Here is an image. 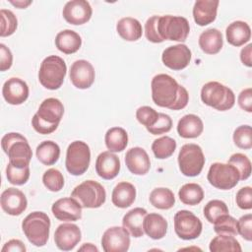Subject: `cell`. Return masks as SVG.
Instances as JSON below:
<instances>
[{"mask_svg":"<svg viewBox=\"0 0 252 252\" xmlns=\"http://www.w3.org/2000/svg\"><path fill=\"white\" fill-rule=\"evenodd\" d=\"M153 101L171 110L183 109L189 100L187 90L167 74H158L151 83Z\"/></svg>","mask_w":252,"mask_h":252,"instance_id":"cell-1","label":"cell"},{"mask_svg":"<svg viewBox=\"0 0 252 252\" xmlns=\"http://www.w3.org/2000/svg\"><path fill=\"white\" fill-rule=\"evenodd\" d=\"M63 114V103L58 98L48 97L40 103L32 119V125L39 134H50L57 129Z\"/></svg>","mask_w":252,"mask_h":252,"instance_id":"cell-2","label":"cell"},{"mask_svg":"<svg viewBox=\"0 0 252 252\" xmlns=\"http://www.w3.org/2000/svg\"><path fill=\"white\" fill-rule=\"evenodd\" d=\"M22 229L32 244L44 246L49 238L50 219L43 212H32L24 219Z\"/></svg>","mask_w":252,"mask_h":252,"instance_id":"cell-3","label":"cell"},{"mask_svg":"<svg viewBox=\"0 0 252 252\" xmlns=\"http://www.w3.org/2000/svg\"><path fill=\"white\" fill-rule=\"evenodd\" d=\"M201 99L208 106L220 111H225L233 107L235 95L228 87L212 81L202 87Z\"/></svg>","mask_w":252,"mask_h":252,"instance_id":"cell-4","label":"cell"},{"mask_svg":"<svg viewBox=\"0 0 252 252\" xmlns=\"http://www.w3.org/2000/svg\"><path fill=\"white\" fill-rule=\"evenodd\" d=\"M67 66L65 61L57 56L50 55L44 58L38 71L39 83L47 90H58L66 76Z\"/></svg>","mask_w":252,"mask_h":252,"instance_id":"cell-5","label":"cell"},{"mask_svg":"<svg viewBox=\"0 0 252 252\" xmlns=\"http://www.w3.org/2000/svg\"><path fill=\"white\" fill-rule=\"evenodd\" d=\"M1 147L9 158V162L20 165H30L32 152L28 140L20 133L11 132L3 136Z\"/></svg>","mask_w":252,"mask_h":252,"instance_id":"cell-6","label":"cell"},{"mask_svg":"<svg viewBox=\"0 0 252 252\" xmlns=\"http://www.w3.org/2000/svg\"><path fill=\"white\" fill-rule=\"evenodd\" d=\"M190 32V26L186 18L181 16H158V32L159 37L164 41H185Z\"/></svg>","mask_w":252,"mask_h":252,"instance_id":"cell-7","label":"cell"},{"mask_svg":"<svg viewBox=\"0 0 252 252\" xmlns=\"http://www.w3.org/2000/svg\"><path fill=\"white\" fill-rule=\"evenodd\" d=\"M71 197L76 199L82 208L95 209L105 202L106 192L100 183L94 180H86L74 188Z\"/></svg>","mask_w":252,"mask_h":252,"instance_id":"cell-8","label":"cell"},{"mask_svg":"<svg viewBox=\"0 0 252 252\" xmlns=\"http://www.w3.org/2000/svg\"><path fill=\"white\" fill-rule=\"evenodd\" d=\"M178 165L185 176L199 175L205 165V156L201 147L193 143L183 145L178 154Z\"/></svg>","mask_w":252,"mask_h":252,"instance_id":"cell-9","label":"cell"},{"mask_svg":"<svg viewBox=\"0 0 252 252\" xmlns=\"http://www.w3.org/2000/svg\"><path fill=\"white\" fill-rule=\"evenodd\" d=\"M91 162L90 147L83 141L72 142L66 152L65 165L69 173L75 176L84 174Z\"/></svg>","mask_w":252,"mask_h":252,"instance_id":"cell-10","label":"cell"},{"mask_svg":"<svg viewBox=\"0 0 252 252\" xmlns=\"http://www.w3.org/2000/svg\"><path fill=\"white\" fill-rule=\"evenodd\" d=\"M207 178L214 187L220 190H229L237 185L240 175L238 170L229 163L214 162L209 168Z\"/></svg>","mask_w":252,"mask_h":252,"instance_id":"cell-11","label":"cell"},{"mask_svg":"<svg viewBox=\"0 0 252 252\" xmlns=\"http://www.w3.org/2000/svg\"><path fill=\"white\" fill-rule=\"evenodd\" d=\"M174 230L176 235L183 240H192L200 236L203 228L202 221L192 212L178 211L174 215Z\"/></svg>","mask_w":252,"mask_h":252,"instance_id":"cell-12","label":"cell"},{"mask_svg":"<svg viewBox=\"0 0 252 252\" xmlns=\"http://www.w3.org/2000/svg\"><path fill=\"white\" fill-rule=\"evenodd\" d=\"M101 246L104 252H126L130 247V235L126 228L111 226L101 237Z\"/></svg>","mask_w":252,"mask_h":252,"instance_id":"cell-13","label":"cell"},{"mask_svg":"<svg viewBox=\"0 0 252 252\" xmlns=\"http://www.w3.org/2000/svg\"><path fill=\"white\" fill-rule=\"evenodd\" d=\"M191 50L185 44H175L165 48L161 55L162 63L169 69L179 71L186 68L191 61Z\"/></svg>","mask_w":252,"mask_h":252,"instance_id":"cell-14","label":"cell"},{"mask_svg":"<svg viewBox=\"0 0 252 252\" xmlns=\"http://www.w3.org/2000/svg\"><path fill=\"white\" fill-rule=\"evenodd\" d=\"M93 14L90 3L86 0H72L65 4L62 15L71 25H83L90 21Z\"/></svg>","mask_w":252,"mask_h":252,"instance_id":"cell-15","label":"cell"},{"mask_svg":"<svg viewBox=\"0 0 252 252\" xmlns=\"http://www.w3.org/2000/svg\"><path fill=\"white\" fill-rule=\"evenodd\" d=\"M69 76L72 84L77 89L85 90L94 84L95 73L93 65L89 61L81 59L71 65Z\"/></svg>","mask_w":252,"mask_h":252,"instance_id":"cell-16","label":"cell"},{"mask_svg":"<svg viewBox=\"0 0 252 252\" xmlns=\"http://www.w3.org/2000/svg\"><path fill=\"white\" fill-rule=\"evenodd\" d=\"M51 211L53 216L62 221H76L82 218V206L73 197L58 199L53 203Z\"/></svg>","mask_w":252,"mask_h":252,"instance_id":"cell-17","label":"cell"},{"mask_svg":"<svg viewBox=\"0 0 252 252\" xmlns=\"http://www.w3.org/2000/svg\"><path fill=\"white\" fill-rule=\"evenodd\" d=\"M0 203L2 210L10 216H20L28 206L26 195L14 187L7 188L2 192Z\"/></svg>","mask_w":252,"mask_h":252,"instance_id":"cell-18","label":"cell"},{"mask_svg":"<svg viewBox=\"0 0 252 252\" xmlns=\"http://www.w3.org/2000/svg\"><path fill=\"white\" fill-rule=\"evenodd\" d=\"M82 238L81 229L74 223H62L54 232V241L58 249L70 251L76 247Z\"/></svg>","mask_w":252,"mask_h":252,"instance_id":"cell-19","label":"cell"},{"mask_svg":"<svg viewBox=\"0 0 252 252\" xmlns=\"http://www.w3.org/2000/svg\"><path fill=\"white\" fill-rule=\"evenodd\" d=\"M29 87L27 83L20 78L8 79L2 88V94L4 99L12 105H19L24 103L29 97Z\"/></svg>","mask_w":252,"mask_h":252,"instance_id":"cell-20","label":"cell"},{"mask_svg":"<svg viewBox=\"0 0 252 252\" xmlns=\"http://www.w3.org/2000/svg\"><path fill=\"white\" fill-rule=\"evenodd\" d=\"M95 171L105 180L115 178L120 171V159L110 151L100 153L95 160Z\"/></svg>","mask_w":252,"mask_h":252,"instance_id":"cell-21","label":"cell"},{"mask_svg":"<svg viewBox=\"0 0 252 252\" xmlns=\"http://www.w3.org/2000/svg\"><path fill=\"white\" fill-rule=\"evenodd\" d=\"M125 163L129 171L135 175H145L151 167L150 158L141 147H134L127 151Z\"/></svg>","mask_w":252,"mask_h":252,"instance_id":"cell-22","label":"cell"},{"mask_svg":"<svg viewBox=\"0 0 252 252\" xmlns=\"http://www.w3.org/2000/svg\"><path fill=\"white\" fill-rule=\"evenodd\" d=\"M220 2L218 0H198L193 7V18L197 25L203 27L213 23L217 18Z\"/></svg>","mask_w":252,"mask_h":252,"instance_id":"cell-23","label":"cell"},{"mask_svg":"<svg viewBox=\"0 0 252 252\" xmlns=\"http://www.w3.org/2000/svg\"><path fill=\"white\" fill-rule=\"evenodd\" d=\"M147 215V211L144 208H134L126 213L122 219L123 227L131 234L133 237L139 238L144 235L143 221Z\"/></svg>","mask_w":252,"mask_h":252,"instance_id":"cell-24","label":"cell"},{"mask_svg":"<svg viewBox=\"0 0 252 252\" xmlns=\"http://www.w3.org/2000/svg\"><path fill=\"white\" fill-rule=\"evenodd\" d=\"M144 232L152 239L158 240L165 236L167 231V221L159 214H147L143 221Z\"/></svg>","mask_w":252,"mask_h":252,"instance_id":"cell-25","label":"cell"},{"mask_svg":"<svg viewBox=\"0 0 252 252\" xmlns=\"http://www.w3.org/2000/svg\"><path fill=\"white\" fill-rule=\"evenodd\" d=\"M225 36L229 44L238 47L250 40L251 29L247 23L243 21H235L227 26Z\"/></svg>","mask_w":252,"mask_h":252,"instance_id":"cell-26","label":"cell"},{"mask_svg":"<svg viewBox=\"0 0 252 252\" xmlns=\"http://www.w3.org/2000/svg\"><path fill=\"white\" fill-rule=\"evenodd\" d=\"M136 199V188L127 181L119 182L112 191L111 201L113 205L120 209L130 207Z\"/></svg>","mask_w":252,"mask_h":252,"instance_id":"cell-27","label":"cell"},{"mask_svg":"<svg viewBox=\"0 0 252 252\" xmlns=\"http://www.w3.org/2000/svg\"><path fill=\"white\" fill-rule=\"evenodd\" d=\"M204 130L202 119L195 114L184 115L177 124V132L180 137L193 139L199 137Z\"/></svg>","mask_w":252,"mask_h":252,"instance_id":"cell-28","label":"cell"},{"mask_svg":"<svg viewBox=\"0 0 252 252\" xmlns=\"http://www.w3.org/2000/svg\"><path fill=\"white\" fill-rule=\"evenodd\" d=\"M223 45L221 32L217 29H208L199 36V46L207 54H217Z\"/></svg>","mask_w":252,"mask_h":252,"instance_id":"cell-29","label":"cell"},{"mask_svg":"<svg viewBox=\"0 0 252 252\" xmlns=\"http://www.w3.org/2000/svg\"><path fill=\"white\" fill-rule=\"evenodd\" d=\"M55 45L59 51L65 54H73L80 49L82 38L76 32L72 30H64L57 33L55 37Z\"/></svg>","mask_w":252,"mask_h":252,"instance_id":"cell-30","label":"cell"},{"mask_svg":"<svg viewBox=\"0 0 252 252\" xmlns=\"http://www.w3.org/2000/svg\"><path fill=\"white\" fill-rule=\"evenodd\" d=\"M116 31L118 34L127 41H136L143 33L141 23L137 19L131 17L120 19L116 24Z\"/></svg>","mask_w":252,"mask_h":252,"instance_id":"cell-31","label":"cell"},{"mask_svg":"<svg viewBox=\"0 0 252 252\" xmlns=\"http://www.w3.org/2000/svg\"><path fill=\"white\" fill-rule=\"evenodd\" d=\"M104 142L110 152L119 153L128 145V134L122 127H112L105 133Z\"/></svg>","mask_w":252,"mask_h":252,"instance_id":"cell-32","label":"cell"},{"mask_svg":"<svg viewBox=\"0 0 252 252\" xmlns=\"http://www.w3.org/2000/svg\"><path fill=\"white\" fill-rule=\"evenodd\" d=\"M35 154L37 159L41 163L45 165H52L59 159L60 148L53 141H43L36 147Z\"/></svg>","mask_w":252,"mask_h":252,"instance_id":"cell-33","label":"cell"},{"mask_svg":"<svg viewBox=\"0 0 252 252\" xmlns=\"http://www.w3.org/2000/svg\"><path fill=\"white\" fill-rule=\"evenodd\" d=\"M150 203L157 209L168 210L175 204V197L173 192L164 187L154 189L150 194Z\"/></svg>","mask_w":252,"mask_h":252,"instance_id":"cell-34","label":"cell"},{"mask_svg":"<svg viewBox=\"0 0 252 252\" xmlns=\"http://www.w3.org/2000/svg\"><path fill=\"white\" fill-rule=\"evenodd\" d=\"M178 197L183 204L195 206L202 202L204 198V191L197 183H187L179 189Z\"/></svg>","mask_w":252,"mask_h":252,"instance_id":"cell-35","label":"cell"},{"mask_svg":"<svg viewBox=\"0 0 252 252\" xmlns=\"http://www.w3.org/2000/svg\"><path fill=\"white\" fill-rule=\"evenodd\" d=\"M209 249L212 252H240L241 246L239 242L234 238V236L227 234H219L211 240Z\"/></svg>","mask_w":252,"mask_h":252,"instance_id":"cell-36","label":"cell"},{"mask_svg":"<svg viewBox=\"0 0 252 252\" xmlns=\"http://www.w3.org/2000/svg\"><path fill=\"white\" fill-rule=\"evenodd\" d=\"M176 149V142L174 139L163 136L156 139L152 144V151L157 158L164 159L173 155Z\"/></svg>","mask_w":252,"mask_h":252,"instance_id":"cell-37","label":"cell"},{"mask_svg":"<svg viewBox=\"0 0 252 252\" xmlns=\"http://www.w3.org/2000/svg\"><path fill=\"white\" fill-rule=\"evenodd\" d=\"M6 176L11 184L24 185L30 178V166L8 162Z\"/></svg>","mask_w":252,"mask_h":252,"instance_id":"cell-38","label":"cell"},{"mask_svg":"<svg viewBox=\"0 0 252 252\" xmlns=\"http://www.w3.org/2000/svg\"><path fill=\"white\" fill-rule=\"evenodd\" d=\"M203 212L206 220L211 223H214L220 217L229 213L226 204L223 201L217 199L209 201L205 205Z\"/></svg>","mask_w":252,"mask_h":252,"instance_id":"cell-39","label":"cell"},{"mask_svg":"<svg viewBox=\"0 0 252 252\" xmlns=\"http://www.w3.org/2000/svg\"><path fill=\"white\" fill-rule=\"evenodd\" d=\"M214 230L218 234H227L235 236L238 234L237 220L229 214L220 217L214 222Z\"/></svg>","mask_w":252,"mask_h":252,"instance_id":"cell-40","label":"cell"},{"mask_svg":"<svg viewBox=\"0 0 252 252\" xmlns=\"http://www.w3.org/2000/svg\"><path fill=\"white\" fill-rule=\"evenodd\" d=\"M227 163L233 165L238 170L240 180H246L251 175V161L247 156L241 153L233 154L229 158Z\"/></svg>","mask_w":252,"mask_h":252,"instance_id":"cell-41","label":"cell"},{"mask_svg":"<svg viewBox=\"0 0 252 252\" xmlns=\"http://www.w3.org/2000/svg\"><path fill=\"white\" fill-rule=\"evenodd\" d=\"M42 182L48 190L52 192H58L64 186V177L58 169L49 168L43 173Z\"/></svg>","mask_w":252,"mask_h":252,"instance_id":"cell-42","label":"cell"},{"mask_svg":"<svg viewBox=\"0 0 252 252\" xmlns=\"http://www.w3.org/2000/svg\"><path fill=\"white\" fill-rule=\"evenodd\" d=\"M233 142L236 147L243 150L252 148V129L250 125H241L233 132Z\"/></svg>","mask_w":252,"mask_h":252,"instance_id":"cell-43","label":"cell"},{"mask_svg":"<svg viewBox=\"0 0 252 252\" xmlns=\"http://www.w3.org/2000/svg\"><path fill=\"white\" fill-rule=\"evenodd\" d=\"M1 15V32L0 35L2 37L9 36L13 34L18 27V20L14 13L10 10L1 9L0 11Z\"/></svg>","mask_w":252,"mask_h":252,"instance_id":"cell-44","label":"cell"},{"mask_svg":"<svg viewBox=\"0 0 252 252\" xmlns=\"http://www.w3.org/2000/svg\"><path fill=\"white\" fill-rule=\"evenodd\" d=\"M136 118L142 125H144L146 128H149L157 122L158 118V112L150 106L144 105L136 110Z\"/></svg>","mask_w":252,"mask_h":252,"instance_id":"cell-45","label":"cell"},{"mask_svg":"<svg viewBox=\"0 0 252 252\" xmlns=\"http://www.w3.org/2000/svg\"><path fill=\"white\" fill-rule=\"evenodd\" d=\"M171 127L172 120L170 116L164 113H158V118L157 122L153 126L147 128V130L153 135H160L169 132L171 130Z\"/></svg>","mask_w":252,"mask_h":252,"instance_id":"cell-46","label":"cell"},{"mask_svg":"<svg viewBox=\"0 0 252 252\" xmlns=\"http://www.w3.org/2000/svg\"><path fill=\"white\" fill-rule=\"evenodd\" d=\"M158 16H152L145 24V35L149 41L154 43H160L163 41L158 32Z\"/></svg>","mask_w":252,"mask_h":252,"instance_id":"cell-47","label":"cell"},{"mask_svg":"<svg viewBox=\"0 0 252 252\" xmlns=\"http://www.w3.org/2000/svg\"><path fill=\"white\" fill-rule=\"evenodd\" d=\"M235 202L242 210L252 209V188L250 186H245L239 189L236 193Z\"/></svg>","mask_w":252,"mask_h":252,"instance_id":"cell-48","label":"cell"},{"mask_svg":"<svg viewBox=\"0 0 252 252\" xmlns=\"http://www.w3.org/2000/svg\"><path fill=\"white\" fill-rule=\"evenodd\" d=\"M237 230L245 240H252V215L247 214L242 216L237 220Z\"/></svg>","mask_w":252,"mask_h":252,"instance_id":"cell-49","label":"cell"},{"mask_svg":"<svg viewBox=\"0 0 252 252\" xmlns=\"http://www.w3.org/2000/svg\"><path fill=\"white\" fill-rule=\"evenodd\" d=\"M237 102L241 109L247 112H252V89L247 88L241 91L238 94Z\"/></svg>","mask_w":252,"mask_h":252,"instance_id":"cell-50","label":"cell"},{"mask_svg":"<svg viewBox=\"0 0 252 252\" xmlns=\"http://www.w3.org/2000/svg\"><path fill=\"white\" fill-rule=\"evenodd\" d=\"M13 63V55L11 50L3 43L0 44V70L2 72L11 68Z\"/></svg>","mask_w":252,"mask_h":252,"instance_id":"cell-51","label":"cell"},{"mask_svg":"<svg viewBox=\"0 0 252 252\" xmlns=\"http://www.w3.org/2000/svg\"><path fill=\"white\" fill-rule=\"evenodd\" d=\"M25 244L19 239H11L4 244L1 252H26Z\"/></svg>","mask_w":252,"mask_h":252,"instance_id":"cell-52","label":"cell"},{"mask_svg":"<svg viewBox=\"0 0 252 252\" xmlns=\"http://www.w3.org/2000/svg\"><path fill=\"white\" fill-rule=\"evenodd\" d=\"M251 53H252V44L251 43L247 44L240 51V60L247 67H251L252 66Z\"/></svg>","mask_w":252,"mask_h":252,"instance_id":"cell-53","label":"cell"},{"mask_svg":"<svg viewBox=\"0 0 252 252\" xmlns=\"http://www.w3.org/2000/svg\"><path fill=\"white\" fill-rule=\"evenodd\" d=\"M10 3L19 9H25L32 4V1H10Z\"/></svg>","mask_w":252,"mask_h":252,"instance_id":"cell-54","label":"cell"},{"mask_svg":"<svg viewBox=\"0 0 252 252\" xmlns=\"http://www.w3.org/2000/svg\"><path fill=\"white\" fill-rule=\"evenodd\" d=\"M79 251H91V252L95 251V252H97L98 249L94 245H93L92 243H85L83 246H81L79 248Z\"/></svg>","mask_w":252,"mask_h":252,"instance_id":"cell-55","label":"cell"}]
</instances>
